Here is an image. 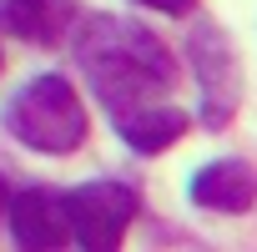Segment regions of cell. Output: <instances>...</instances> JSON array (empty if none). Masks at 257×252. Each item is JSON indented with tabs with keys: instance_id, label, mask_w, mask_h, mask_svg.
<instances>
[{
	"instance_id": "2",
	"label": "cell",
	"mask_w": 257,
	"mask_h": 252,
	"mask_svg": "<svg viewBox=\"0 0 257 252\" xmlns=\"http://www.w3.org/2000/svg\"><path fill=\"white\" fill-rule=\"evenodd\" d=\"M6 132L46 157H71L86 142V106L76 96V86L66 76H36L31 86H21L6 106Z\"/></svg>"
},
{
	"instance_id": "1",
	"label": "cell",
	"mask_w": 257,
	"mask_h": 252,
	"mask_svg": "<svg viewBox=\"0 0 257 252\" xmlns=\"http://www.w3.org/2000/svg\"><path fill=\"white\" fill-rule=\"evenodd\" d=\"M76 61H81L96 101L106 106L116 137L132 152L157 157L192 126V116L182 106H172L177 61L147 26H137V21H91L76 36Z\"/></svg>"
},
{
	"instance_id": "4",
	"label": "cell",
	"mask_w": 257,
	"mask_h": 252,
	"mask_svg": "<svg viewBox=\"0 0 257 252\" xmlns=\"http://www.w3.org/2000/svg\"><path fill=\"white\" fill-rule=\"evenodd\" d=\"M11 242L21 252H61L71 242V217H66V192L46 187H21L11 202Z\"/></svg>"
},
{
	"instance_id": "3",
	"label": "cell",
	"mask_w": 257,
	"mask_h": 252,
	"mask_svg": "<svg viewBox=\"0 0 257 252\" xmlns=\"http://www.w3.org/2000/svg\"><path fill=\"white\" fill-rule=\"evenodd\" d=\"M137 212H142V197L126 182H81L66 192V217L81 252H121Z\"/></svg>"
},
{
	"instance_id": "8",
	"label": "cell",
	"mask_w": 257,
	"mask_h": 252,
	"mask_svg": "<svg viewBox=\"0 0 257 252\" xmlns=\"http://www.w3.org/2000/svg\"><path fill=\"white\" fill-rule=\"evenodd\" d=\"M137 6H152V11H162V16H187L197 0H137Z\"/></svg>"
},
{
	"instance_id": "9",
	"label": "cell",
	"mask_w": 257,
	"mask_h": 252,
	"mask_svg": "<svg viewBox=\"0 0 257 252\" xmlns=\"http://www.w3.org/2000/svg\"><path fill=\"white\" fill-rule=\"evenodd\" d=\"M11 202H16V192H11L6 177H0V217H11Z\"/></svg>"
},
{
	"instance_id": "5",
	"label": "cell",
	"mask_w": 257,
	"mask_h": 252,
	"mask_svg": "<svg viewBox=\"0 0 257 252\" xmlns=\"http://www.w3.org/2000/svg\"><path fill=\"white\" fill-rule=\"evenodd\" d=\"M192 61H197V81H202V121L217 132L237 111V76H232V56H227V46H222V36L212 26L197 31Z\"/></svg>"
},
{
	"instance_id": "7",
	"label": "cell",
	"mask_w": 257,
	"mask_h": 252,
	"mask_svg": "<svg viewBox=\"0 0 257 252\" xmlns=\"http://www.w3.org/2000/svg\"><path fill=\"white\" fill-rule=\"evenodd\" d=\"M71 21H76V0H0V26H11L36 46L66 41Z\"/></svg>"
},
{
	"instance_id": "6",
	"label": "cell",
	"mask_w": 257,
	"mask_h": 252,
	"mask_svg": "<svg viewBox=\"0 0 257 252\" xmlns=\"http://www.w3.org/2000/svg\"><path fill=\"white\" fill-rule=\"evenodd\" d=\"M192 202L207 207V212H247L257 202V172L237 157H222V162H207L197 177H192Z\"/></svg>"
}]
</instances>
